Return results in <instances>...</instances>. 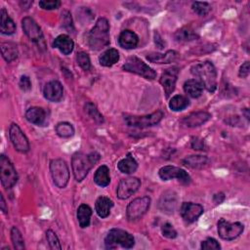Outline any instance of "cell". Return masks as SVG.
I'll return each mask as SVG.
<instances>
[{"instance_id": "1", "label": "cell", "mask_w": 250, "mask_h": 250, "mask_svg": "<svg viewBox=\"0 0 250 250\" xmlns=\"http://www.w3.org/2000/svg\"><path fill=\"white\" fill-rule=\"evenodd\" d=\"M109 39V23L105 18H100L94 27L87 35V43L92 50H102L108 46Z\"/></svg>"}, {"instance_id": "2", "label": "cell", "mask_w": 250, "mask_h": 250, "mask_svg": "<svg viewBox=\"0 0 250 250\" xmlns=\"http://www.w3.org/2000/svg\"><path fill=\"white\" fill-rule=\"evenodd\" d=\"M100 160V154L96 151L89 154L75 152L71 158V167L74 178L77 182L83 181L93 166Z\"/></svg>"}, {"instance_id": "3", "label": "cell", "mask_w": 250, "mask_h": 250, "mask_svg": "<svg viewBox=\"0 0 250 250\" xmlns=\"http://www.w3.org/2000/svg\"><path fill=\"white\" fill-rule=\"evenodd\" d=\"M191 73L197 77V80L202 84L208 92L214 93L217 89V71L211 62H201L194 64L190 68Z\"/></svg>"}, {"instance_id": "4", "label": "cell", "mask_w": 250, "mask_h": 250, "mask_svg": "<svg viewBox=\"0 0 250 250\" xmlns=\"http://www.w3.org/2000/svg\"><path fill=\"white\" fill-rule=\"evenodd\" d=\"M134 244V236L121 229H111L104 238V245L107 249H115L118 246L129 249L132 248Z\"/></svg>"}, {"instance_id": "5", "label": "cell", "mask_w": 250, "mask_h": 250, "mask_svg": "<svg viewBox=\"0 0 250 250\" xmlns=\"http://www.w3.org/2000/svg\"><path fill=\"white\" fill-rule=\"evenodd\" d=\"M122 68L125 71L138 74L146 79L153 80L156 77V72L146 62L136 56L129 57L125 63L122 65Z\"/></svg>"}, {"instance_id": "6", "label": "cell", "mask_w": 250, "mask_h": 250, "mask_svg": "<svg viewBox=\"0 0 250 250\" xmlns=\"http://www.w3.org/2000/svg\"><path fill=\"white\" fill-rule=\"evenodd\" d=\"M50 173L54 184L58 188H63L66 187L69 180V170L64 160L61 158L52 159L50 162Z\"/></svg>"}, {"instance_id": "7", "label": "cell", "mask_w": 250, "mask_h": 250, "mask_svg": "<svg viewBox=\"0 0 250 250\" xmlns=\"http://www.w3.org/2000/svg\"><path fill=\"white\" fill-rule=\"evenodd\" d=\"M163 112L161 110H156L150 114L146 115H127L125 116L124 120L126 124L130 127H137V128H146V127H150L153 125L158 124L162 117H163Z\"/></svg>"}, {"instance_id": "8", "label": "cell", "mask_w": 250, "mask_h": 250, "mask_svg": "<svg viewBox=\"0 0 250 250\" xmlns=\"http://www.w3.org/2000/svg\"><path fill=\"white\" fill-rule=\"evenodd\" d=\"M0 180L5 188H11L18 181V174L10 159L1 154L0 156Z\"/></svg>"}, {"instance_id": "9", "label": "cell", "mask_w": 250, "mask_h": 250, "mask_svg": "<svg viewBox=\"0 0 250 250\" xmlns=\"http://www.w3.org/2000/svg\"><path fill=\"white\" fill-rule=\"evenodd\" d=\"M151 199L148 196H142L132 200L126 209V216L129 221H136L142 218L149 209Z\"/></svg>"}, {"instance_id": "10", "label": "cell", "mask_w": 250, "mask_h": 250, "mask_svg": "<svg viewBox=\"0 0 250 250\" xmlns=\"http://www.w3.org/2000/svg\"><path fill=\"white\" fill-rule=\"evenodd\" d=\"M217 226H218V234L224 240L235 239L242 233L244 229V226L241 223L239 222L229 223L224 218L218 221Z\"/></svg>"}, {"instance_id": "11", "label": "cell", "mask_w": 250, "mask_h": 250, "mask_svg": "<svg viewBox=\"0 0 250 250\" xmlns=\"http://www.w3.org/2000/svg\"><path fill=\"white\" fill-rule=\"evenodd\" d=\"M10 140L19 152L25 153L29 150V142L17 123H12L9 127Z\"/></svg>"}, {"instance_id": "12", "label": "cell", "mask_w": 250, "mask_h": 250, "mask_svg": "<svg viewBox=\"0 0 250 250\" xmlns=\"http://www.w3.org/2000/svg\"><path fill=\"white\" fill-rule=\"evenodd\" d=\"M158 175L160 179L163 181L177 179L183 185H188L190 183L189 175L184 169L176 166H171V165L163 166L159 169Z\"/></svg>"}, {"instance_id": "13", "label": "cell", "mask_w": 250, "mask_h": 250, "mask_svg": "<svg viewBox=\"0 0 250 250\" xmlns=\"http://www.w3.org/2000/svg\"><path fill=\"white\" fill-rule=\"evenodd\" d=\"M141 181L136 177H128L122 179L116 188L117 197L120 199H127L133 195L140 188Z\"/></svg>"}, {"instance_id": "14", "label": "cell", "mask_w": 250, "mask_h": 250, "mask_svg": "<svg viewBox=\"0 0 250 250\" xmlns=\"http://www.w3.org/2000/svg\"><path fill=\"white\" fill-rule=\"evenodd\" d=\"M178 74H179V68L176 66L167 68L162 72L159 81L163 87L166 98H169V96L174 91L176 82H177V78H178Z\"/></svg>"}, {"instance_id": "15", "label": "cell", "mask_w": 250, "mask_h": 250, "mask_svg": "<svg viewBox=\"0 0 250 250\" xmlns=\"http://www.w3.org/2000/svg\"><path fill=\"white\" fill-rule=\"evenodd\" d=\"M204 209L200 204L192 202H184L180 208V214L187 223L195 222L203 213Z\"/></svg>"}, {"instance_id": "16", "label": "cell", "mask_w": 250, "mask_h": 250, "mask_svg": "<svg viewBox=\"0 0 250 250\" xmlns=\"http://www.w3.org/2000/svg\"><path fill=\"white\" fill-rule=\"evenodd\" d=\"M22 30L25 35L33 42H39L43 38V33L40 26L36 23V21L30 18L25 17L21 20Z\"/></svg>"}, {"instance_id": "17", "label": "cell", "mask_w": 250, "mask_h": 250, "mask_svg": "<svg viewBox=\"0 0 250 250\" xmlns=\"http://www.w3.org/2000/svg\"><path fill=\"white\" fill-rule=\"evenodd\" d=\"M43 94L45 99H47L50 102H60L62 99L63 96V88L62 84L57 80H52L44 86Z\"/></svg>"}, {"instance_id": "18", "label": "cell", "mask_w": 250, "mask_h": 250, "mask_svg": "<svg viewBox=\"0 0 250 250\" xmlns=\"http://www.w3.org/2000/svg\"><path fill=\"white\" fill-rule=\"evenodd\" d=\"M210 118H211V114L209 112L196 111V112H191V113L188 114L187 116H185L181 122L186 127L193 128V127H198L200 125H203Z\"/></svg>"}, {"instance_id": "19", "label": "cell", "mask_w": 250, "mask_h": 250, "mask_svg": "<svg viewBox=\"0 0 250 250\" xmlns=\"http://www.w3.org/2000/svg\"><path fill=\"white\" fill-rule=\"evenodd\" d=\"M118 43H119L120 47H122L124 49H128V50L134 49L137 47V45L139 43V37L132 30L125 29V30L121 31V33L119 34Z\"/></svg>"}, {"instance_id": "20", "label": "cell", "mask_w": 250, "mask_h": 250, "mask_svg": "<svg viewBox=\"0 0 250 250\" xmlns=\"http://www.w3.org/2000/svg\"><path fill=\"white\" fill-rule=\"evenodd\" d=\"M25 118L28 122L41 126L46 120V113L42 107L32 106L29 107L25 112Z\"/></svg>"}, {"instance_id": "21", "label": "cell", "mask_w": 250, "mask_h": 250, "mask_svg": "<svg viewBox=\"0 0 250 250\" xmlns=\"http://www.w3.org/2000/svg\"><path fill=\"white\" fill-rule=\"evenodd\" d=\"M177 206V195L174 191H167L162 194L159 200V207L162 212L173 213Z\"/></svg>"}, {"instance_id": "22", "label": "cell", "mask_w": 250, "mask_h": 250, "mask_svg": "<svg viewBox=\"0 0 250 250\" xmlns=\"http://www.w3.org/2000/svg\"><path fill=\"white\" fill-rule=\"evenodd\" d=\"M54 47L59 49L63 55H69L74 48L73 40L66 34L59 35L53 43Z\"/></svg>"}, {"instance_id": "23", "label": "cell", "mask_w": 250, "mask_h": 250, "mask_svg": "<svg viewBox=\"0 0 250 250\" xmlns=\"http://www.w3.org/2000/svg\"><path fill=\"white\" fill-rule=\"evenodd\" d=\"M0 31L6 35H11L16 31V24L5 8H2L0 13Z\"/></svg>"}, {"instance_id": "24", "label": "cell", "mask_w": 250, "mask_h": 250, "mask_svg": "<svg viewBox=\"0 0 250 250\" xmlns=\"http://www.w3.org/2000/svg\"><path fill=\"white\" fill-rule=\"evenodd\" d=\"M178 57V53L173 51V50H169L164 54H160V53H149L146 56V59L151 62H155V63H169L174 62Z\"/></svg>"}, {"instance_id": "25", "label": "cell", "mask_w": 250, "mask_h": 250, "mask_svg": "<svg viewBox=\"0 0 250 250\" xmlns=\"http://www.w3.org/2000/svg\"><path fill=\"white\" fill-rule=\"evenodd\" d=\"M112 207H113V201L109 197L100 196L96 200V204H95L96 212L98 216L101 218H106L109 215Z\"/></svg>"}, {"instance_id": "26", "label": "cell", "mask_w": 250, "mask_h": 250, "mask_svg": "<svg viewBox=\"0 0 250 250\" xmlns=\"http://www.w3.org/2000/svg\"><path fill=\"white\" fill-rule=\"evenodd\" d=\"M117 168L121 173L124 174H132L138 168V162L132 156L131 153H128L124 158L118 161Z\"/></svg>"}, {"instance_id": "27", "label": "cell", "mask_w": 250, "mask_h": 250, "mask_svg": "<svg viewBox=\"0 0 250 250\" xmlns=\"http://www.w3.org/2000/svg\"><path fill=\"white\" fill-rule=\"evenodd\" d=\"M119 61V53L116 49L110 48L105 50L100 57H99V62L103 66H112Z\"/></svg>"}, {"instance_id": "28", "label": "cell", "mask_w": 250, "mask_h": 250, "mask_svg": "<svg viewBox=\"0 0 250 250\" xmlns=\"http://www.w3.org/2000/svg\"><path fill=\"white\" fill-rule=\"evenodd\" d=\"M184 91L191 98H198L202 94L203 86L197 79H188L184 83Z\"/></svg>"}, {"instance_id": "29", "label": "cell", "mask_w": 250, "mask_h": 250, "mask_svg": "<svg viewBox=\"0 0 250 250\" xmlns=\"http://www.w3.org/2000/svg\"><path fill=\"white\" fill-rule=\"evenodd\" d=\"M94 182L100 187H106L110 183L109 169L106 165L100 166L94 175Z\"/></svg>"}, {"instance_id": "30", "label": "cell", "mask_w": 250, "mask_h": 250, "mask_svg": "<svg viewBox=\"0 0 250 250\" xmlns=\"http://www.w3.org/2000/svg\"><path fill=\"white\" fill-rule=\"evenodd\" d=\"M92 209L87 204H81L77 209V220L81 228H87L90 225Z\"/></svg>"}, {"instance_id": "31", "label": "cell", "mask_w": 250, "mask_h": 250, "mask_svg": "<svg viewBox=\"0 0 250 250\" xmlns=\"http://www.w3.org/2000/svg\"><path fill=\"white\" fill-rule=\"evenodd\" d=\"M1 53L4 60L8 62L15 61L18 58V48L12 42H3L1 43Z\"/></svg>"}, {"instance_id": "32", "label": "cell", "mask_w": 250, "mask_h": 250, "mask_svg": "<svg viewBox=\"0 0 250 250\" xmlns=\"http://www.w3.org/2000/svg\"><path fill=\"white\" fill-rule=\"evenodd\" d=\"M183 164L190 168H201L207 164L208 158L204 155H189L182 160Z\"/></svg>"}, {"instance_id": "33", "label": "cell", "mask_w": 250, "mask_h": 250, "mask_svg": "<svg viewBox=\"0 0 250 250\" xmlns=\"http://www.w3.org/2000/svg\"><path fill=\"white\" fill-rule=\"evenodd\" d=\"M188 104H189L188 99L183 95H176L169 102V107L173 111L183 110L186 107H188Z\"/></svg>"}, {"instance_id": "34", "label": "cell", "mask_w": 250, "mask_h": 250, "mask_svg": "<svg viewBox=\"0 0 250 250\" xmlns=\"http://www.w3.org/2000/svg\"><path fill=\"white\" fill-rule=\"evenodd\" d=\"M55 131L61 138H70L74 135V127L69 122H60L56 125Z\"/></svg>"}, {"instance_id": "35", "label": "cell", "mask_w": 250, "mask_h": 250, "mask_svg": "<svg viewBox=\"0 0 250 250\" xmlns=\"http://www.w3.org/2000/svg\"><path fill=\"white\" fill-rule=\"evenodd\" d=\"M197 37V35L195 34V32H193L192 30L188 29V28H181L179 30L176 31L175 33V39L178 42H189L194 40Z\"/></svg>"}, {"instance_id": "36", "label": "cell", "mask_w": 250, "mask_h": 250, "mask_svg": "<svg viewBox=\"0 0 250 250\" xmlns=\"http://www.w3.org/2000/svg\"><path fill=\"white\" fill-rule=\"evenodd\" d=\"M11 240H12V243H13V246L15 249L22 250L25 248L22 234L21 233L19 229L16 227H13L11 229Z\"/></svg>"}, {"instance_id": "37", "label": "cell", "mask_w": 250, "mask_h": 250, "mask_svg": "<svg viewBox=\"0 0 250 250\" xmlns=\"http://www.w3.org/2000/svg\"><path fill=\"white\" fill-rule=\"evenodd\" d=\"M85 111L87 112V114L98 124L104 123V116L101 114V112L99 111V109L96 107V105L92 103H87L85 104Z\"/></svg>"}, {"instance_id": "38", "label": "cell", "mask_w": 250, "mask_h": 250, "mask_svg": "<svg viewBox=\"0 0 250 250\" xmlns=\"http://www.w3.org/2000/svg\"><path fill=\"white\" fill-rule=\"evenodd\" d=\"M192 11L198 16L204 17L207 16L211 12V6L207 2H193L191 5Z\"/></svg>"}, {"instance_id": "39", "label": "cell", "mask_w": 250, "mask_h": 250, "mask_svg": "<svg viewBox=\"0 0 250 250\" xmlns=\"http://www.w3.org/2000/svg\"><path fill=\"white\" fill-rule=\"evenodd\" d=\"M46 238H47L48 244H49L51 249H55V250H61L62 249V245L60 243V240H59L57 234L52 229H48L46 231Z\"/></svg>"}, {"instance_id": "40", "label": "cell", "mask_w": 250, "mask_h": 250, "mask_svg": "<svg viewBox=\"0 0 250 250\" xmlns=\"http://www.w3.org/2000/svg\"><path fill=\"white\" fill-rule=\"evenodd\" d=\"M76 61L79 66L84 70H89L91 67V61L86 52H79L76 56Z\"/></svg>"}, {"instance_id": "41", "label": "cell", "mask_w": 250, "mask_h": 250, "mask_svg": "<svg viewBox=\"0 0 250 250\" xmlns=\"http://www.w3.org/2000/svg\"><path fill=\"white\" fill-rule=\"evenodd\" d=\"M200 247L203 250H219V249H221V245L213 237H208L205 240H203L201 242V246Z\"/></svg>"}, {"instance_id": "42", "label": "cell", "mask_w": 250, "mask_h": 250, "mask_svg": "<svg viewBox=\"0 0 250 250\" xmlns=\"http://www.w3.org/2000/svg\"><path fill=\"white\" fill-rule=\"evenodd\" d=\"M161 232H162L163 236H165L166 238L173 239V238L177 237V230L174 229V227L170 223H165L162 225Z\"/></svg>"}, {"instance_id": "43", "label": "cell", "mask_w": 250, "mask_h": 250, "mask_svg": "<svg viewBox=\"0 0 250 250\" xmlns=\"http://www.w3.org/2000/svg\"><path fill=\"white\" fill-rule=\"evenodd\" d=\"M39 6L44 10H55L61 6L59 0H42L39 1Z\"/></svg>"}, {"instance_id": "44", "label": "cell", "mask_w": 250, "mask_h": 250, "mask_svg": "<svg viewBox=\"0 0 250 250\" xmlns=\"http://www.w3.org/2000/svg\"><path fill=\"white\" fill-rule=\"evenodd\" d=\"M19 86L20 88L22 90V91H29L31 89V81L29 79L28 76L26 75H22L20 79V82H19Z\"/></svg>"}, {"instance_id": "45", "label": "cell", "mask_w": 250, "mask_h": 250, "mask_svg": "<svg viewBox=\"0 0 250 250\" xmlns=\"http://www.w3.org/2000/svg\"><path fill=\"white\" fill-rule=\"evenodd\" d=\"M62 25L70 32V30H73V24H72V20H71V17L69 15L68 12H64L63 14H62Z\"/></svg>"}, {"instance_id": "46", "label": "cell", "mask_w": 250, "mask_h": 250, "mask_svg": "<svg viewBox=\"0 0 250 250\" xmlns=\"http://www.w3.org/2000/svg\"><path fill=\"white\" fill-rule=\"evenodd\" d=\"M191 147L193 149H196V150H203L205 149V145H204V142L203 140L199 139V138H192L191 139Z\"/></svg>"}, {"instance_id": "47", "label": "cell", "mask_w": 250, "mask_h": 250, "mask_svg": "<svg viewBox=\"0 0 250 250\" xmlns=\"http://www.w3.org/2000/svg\"><path fill=\"white\" fill-rule=\"evenodd\" d=\"M238 75L241 78H246L249 75V62H245L244 63H242V65L239 68L238 71Z\"/></svg>"}, {"instance_id": "48", "label": "cell", "mask_w": 250, "mask_h": 250, "mask_svg": "<svg viewBox=\"0 0 250 250\" xmlns=\"http://www.w3.org/2000/svg\"><path fill=\"white\" fill-rule=\"evenodd\" d=\"M154 41H155V44L158 46L159 49H163V48H164L165 43L163 42V40L161 39L160 35H159L157 32L154 33Z\"/></svg>"}, {"instance_id": "49", "label": "cell", "mask_w": 250, "mask_h": 250, "mask_svg": "<svg viewBox=\"0 0 250 250\" xmlns=\"http://www.w3.org/2000/svg\"><path fill=\"white\" fill-rule=\"evenodd\" d=\"M224 199H225V195H224V193H222V192L215 194L214 197H213V200H214L215 204H220V203H222V202L224 201Z\"/></svg>"}, {"instance_id": "50", "label": "cell", "mask_w": 250, "mask_h": 250, "mask_svg": "<svg viewBox=\"0 0 250 250\" xmlns=\"http://www.w3.org/2000/svg\"><path fill=\"white\" fill-rule=\"evenodd\" d=\"M0 208H1V210L3 211V213H7L8 208H7L6 201H5V199H4L3 194H0Z\"/></svg>"}]
</instances>
